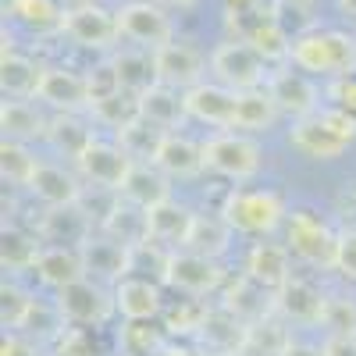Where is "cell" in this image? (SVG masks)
Listing matches in <instances>:
<instances>
[{
  "mask_svg": "<svg viewBox=\"0 0 356 356\" xmlns=\"http://www.w3.org/2000/svg\"><path fill=\"white\" fill-rule=\"evenodd\" d=\"M157 356H207L200 346H175V342H164V349Z\"/></svg>",
  "mask_w": 356,
  "mask_h": 356,
  "instance_id": "obj_53",
  "label": "cell"
},
{
  "mask_svg": "<svg viewBox=\"0 0 356 356\" xmlns=\"http://www.w3.org/2000/svg\"><path fill=\"white\" fill-rule=\"evenodd\" d=\"M40 75H43V65L11 50V40L4 33V57H0V89H4V100H36Z\"/></svg>",
  "mask_w": 356,
  "mask_h": 356,
  "instance_id": "obj_29",
  "label": "cell"
},
{
  "mask_svg": "<svg viewBox=\"0 0 356 356\" xmlns=\"http://www.w3.org/2000/svg\"><path fill=\"white\" fill-rule=\"evenodd\" d=\"M18 332L29 335L33 342H40V346H57V342L68 335V324H65L61 310H57L54 296H50V300L33 296V303H29V310H25V317L18 324Z\"/></svg>",
  "mask_w": 356,
  "mask_h": 356,
  "instance_id": "obj_32",
  "label": "cell"
},
{
  "mask_svg": "<svg viewBox=\"0 0 356 356\" xmlns=\"http://www.w3.org/2000/svg\"><path fill=\"white\" fill-rule=\"evenodd\" d=\"M289 4H300V8H307V4H314V0H289Z\"/></svg>",
  "mask_w": 356,
  "mask_h": 356,
  "instance_id": "obj_58",
  "label": "cell"
},
{
  "mask_svg": "<svg viewBox=\"0 0 356 356\" xmlns=\"http://www.w3.org/2000/svg\"><path fill=\"white\" fill-rule=\"evenodd\" d=\"M161 282L186 300H207V296H218L228 285V275L218 257H203L196 250H171Z\"/></svg>",
  "mask_w": 356,
  "mask_h": 356,
  "instance_id": "obj_6",
  "label": "cell"
},
{
  "mask_svg": "<svg viewBox=\"0 0 356 356\" xmlns=\"http://www.w3.org/2000/svg\"><path fill=\"white\" fill-rule=\"evenodd\" d=\"M111 65L118 72V82H122L125 93L139 97L146 93L154 82H157V72H154V54L150 50H136V47H125L122 54L111 57Z\"/></svg>",
  "mask_w": 356,
  "mask_h": 356,
  "instance_id": "obj_34",
  "label": "cell"
},
{
  "mask_svg": "<svg viewBox=\"0 0 356 356\" xmlns=\"http://www.w3.org/2000/svg\"><path fill=\"white\" fill-rule=\"evenodd\" d=\"M324 307H328V292H321V285L303 275H292L275 292V317L285 328H321Z\"/></svg>",
  "mask_w": 356,
  "mask_h": 356,
  "instance_id": "obj_11",
  "label": "cell"
},
{
  "mask_svg": "<svg viewBox=\"0 0 356 356\" xmlns=\"http://www.w3.org/2000/svg\"><path fill=\"white\" fill-rule=\"evenodd\" d=\"M132 164H136V161L122 150V146H118V139H104V136H97V139L82 150V157H79L72 168L79 171V178H82L86 186L118 193Z\"/></svg>",
  "mask_w": 356,
  "mask_h": 356,
  "instance_id": "obj_12",
  "label": "cell"
},
{
  "mask_svg": "<svg viewBox=\"0 0 356 356\" xmlns=\"http://www.w3.org/2000/svg\"><path fill=\"white\" fill-rule=\"evenodd\" d=\"M86 82H89V100H93V104H100V100H107L114 93H122V82H118V72H114L111 61L89 68L86 72Z\"/></svg>",
  "mask_w": 356,
  "mask_h": 356,
  "instance_id": "obj_46",
  "label": "cell"
},
{
  "mask_svg": "<svg viewBox=\"0 0 356 356\" xmlns=\"http://www.w3.org/2000/svg\"><path fill=\"white\" fill-rule=\"evenodd\" d=\"M285 246L289 253L317 271H335L339 260V232L314 211H289L285 218Z\"/></svg>",
  "mask_w": 356,
  "mask_h": 356,
  "instance_id": "obj_4",
  "label": "cell"
},
{
  "mask_svg": "<svg viewBox=\"0 0 356 356\" xmlns=\"http://www.w3.org/2000/svg\"><path fill=\"white\" fill-rule=\"evenodd\" d=\"M50 356H93V349L86 346V332L82 328H68V335L54 346Z\"/></svg>",
  "mask_w": 356,
  "mask_h": 356,
  "instance_id": "obj_50",
  "label": "cell"
},
{
  "mask_svg": "<svg viewBox=\"0 0 356 356\" xmlns=\"http://www.w3.org/2000/svg\"><path fill=\"white\" fill-rule=\"evenodd\" d=\"M33 275L40 278V285H47L50 292H61L68 285H75L79 278H86L82 267V253L72 246H43L40 260L33 267Z\"/></svg>",
  "mask_w": 356,
  "mask_h": 356,
  "instance_id": "obj_30",
  "label": "cell"
},
{
  "mask_svg": "<svg viewBox=\"0 0 356 356\" xmlns=\"http://www.w3.org/2000/svg\"><path fill=\"white\" fill-rule=\"evenodd\" d=\"M239 40H246L253 50H260V54L267 57V65H271V61H289L292 40L285 36V29H282L278 18H271V15H260V11H257V18L239 33Z\"/></svg>",
  "mask_w": 356,
  "mask_h": 356,
  "instance_id": "obj_35",
  "label": "cell"
},
{
  "mask_svg": "<svg viewBox=\"0 0 356 356\" xmlns=\"http://www.w3.org/2000/svg\"><path fill=\"white\" fill-rule=\"evenodd\" d=\"M257 4H260V0H228L232 15H253V11H257Z\"/></svg>",
  "mask_w": 356,
  "mask_h": 356,
  "instance_id": "obj_54",
  "label": "cell"
},
{
  "mask_svg": "<svg viewBox=\"0 0 356 356\" xmlns=\"http://www.w3.org/2000/svg\"><path fill=\"white\" fill-rule=\"evenodd\" d=\"M196 346L207 356H232L250 346V324H243L232 310H225L221 303H207L203 321L196 328Z\"/></svg>",
  "mask_w": 356,
  "mask_h": 356,
  "instance_id": "obj_17",
  "label": "cell"
},
{
  "mask_svg": "<svg viewBox=\"0 0 356 356\" xmlns=\"http://www.w3.org/2000/svg\"><path fill=\"white\" fill-rule=\"evenodd\" d=\"M225 310H232L243 324L257 328V324L271 321L275 317V292H267L264 285H257L250 275H239L232 278L225 289H221V300H218Z\"/></svg>",
  "mask_w": 356,
  "mask_h": 356,
  "instance_id": "obj_22",
  "label": "cell"
},
{
  "mask_svg": "<svg viewBox=\"0 0 356 356\" xmlns=\"http://www.w3.org/2000/svg\"><path fill=\"white\" fill-rule=\"evenodd\" d=\"M324 97H328V104H332V107H339L342 114L356 118V75H346V79L328 82Z\"/></svg>",
  "mask_w": 356,
  "mask_h": 356,
  "instance_id": "obj_47",
  "label": "cell"
},
{
  "mask_svg": "<svg viewBox=\"0 0 356 356\" xmlns=\"http://www.w3.org/2000/svg\"><path fill=\"white\" fill-rule=\"evenodd\" d=\"M114 139H118V146H122L132 161H154L164 132L157 125H150L146 118H136V122H129L125 129H118Z\"/></svg>",
  "mask_w": 356,
  "mask_h": 356,
  "instance_id": "obj_41",
  "label": "cell"
},
{
  "mask_svg": "<svg viewBox=\"0 0 356 356\" xmlns=\"http://www.w3.org/2000/svg\"><path fill=\"white\" fill-rule=\"evenodd\" d=\"M93 139H97V132L89 129L79 114H50V129H47V139L43 143L54 150V157L75 164Z\"/></svg>",
  "mask_w": 356,
  "mask_h": 356,
  "instance_id": "obj_31",
  "label": "cell"
},
{
  "mask_svg": "<svg viewBox=\"0 0 356 356\" xmlns=\"http://www.w3.org/2000/svg\"><path fill=\"white\" fill-rule=\"evenodd\" d=\"M0 356H50L40 342H33L22 332H4V346H0Z\"/></svg>",
  "mask_w": 356,
  "mask_h": 356,
  "instance_id": "obj_49",
  "label": "cell"
},
{
  "mask_svg": "<svg viewBox=\"0 0 356 356\" xmlns=\"http://www.w3.org/2000/svg\"><path fill=\"white\" fill-rule=\"evenodd\" d=\"M328 356H356V339H324Z\"/></svg>",
  "mask_w": 356,
  "mask_h": 356,
  "instance_id": "obj_52",
  "label": "cell"
},
{
  "mask_svg": "<svg viewBox=\"0 0 356 356\" xmlns=\"http://www.w3.org/2000/svg\"><path fill=\"white\" fill-rule=\"evenodd\" d=\"M0 129H4V139L33 146L47 139L50 114L43 111L40 100H4L0 104Z\"/></svg>",
  "mask_w": 356,
  "mask_h": 356,
  "instance_id": "obj_26",
  "label": "cell"
},
{
  "mask_svg": "<svg viewBox=\"0 0 356 356\" xmlns=\"http://www.w3.org/2000/svg\"><path fill=\"white\" fill-rule=\"evenodd\" d=\"M232 356H264V353H257V349H250V346H246V349H239V353H232Z\"/></svg>",
  "mask_w": 356,
  "mask_h": 356,
  "instance_id": "obj_57",
  "label": "cell"
},
{
  "mask_svg": "<svg viewBox=\"0 0 356 356\" xmlns=\"http://www.w3.org/2000/svg\"><path fill=\"white\" fill-rule=\"evenodd\" d=\"M139 118H146V122L157 125L161 132H178L189 122L186 93L164 86V82H154L146 93H139Z\"/></svg>",
  "mask_w": 356,
  "mask_h": 356,
  "instance_id": "obj_27",
  "label": "cell"
},
{
  "mask_svg": "<svg viewBox=\"0 0 356 356\" xmlns=\"http://www.w3.org/2000/svg\"><path fill=\"white\" fill-rule=\"evenodd\" d=\"M278 104L271 100V93L264 89H250V93H239V122H235V132H267L278 122Z\"/></svg>",
  "mask_w": 356,
  "mask_h": 356,
  "instance_id": "obj_38",
  "label": "cell"
},
{
  "mask_svg": "<svg viewBox=\"0 0 356 356\" xmlns=\"http://www.w3.org/2000/svg\"><path fill=\"white\" fill-rule=\"evenodd\" d=\"M211 75H214V82L235 89V93H250V89H264L267 86L271 68H267V57L260 50H253L239 36H232V40L214 47V54H211Z\"/></svg>",
  "mask_w": 356,
  "mask_h": 356,
  "instance_id": "obj_7",
  "label": "cell"
},
{
  "mask_svg": "<svg viewBox=\"0 0 356 356\" xmlns=\"http://www.w3.org/2000/svg\"><path fill=\"white\" fill-rule=\"evenodd\" d=\"M40 207H65V203H79L86 193V182L79 178V171L65 161H40L33 182L25 189Z\"/></svg>",
  "mask_w": 356,
  "mask_h": 356,
  "instance_id": "obj_20",
  "label": "cell"
},
{
  "mask_svg": "<svg viewBox=\"0 0 356 356\" xmlns=\"http://www.w3.org/2000/svg\"><path fill=\"white\" fill-rule=\"evenodd\" d=\"M40 250H43V239L36 232L4 225V235H0V264H4L8 275L33 271L36 260H40Z\"/></svg>",
  "mask_w": 356,
  "mask_h": 356,
  "instance_id": "obj_33",
  "label": "cell"
},
{
  "mask_svg": "<svg viewBox=\"0 0 356 356\" xmlns=\"http://www.w3.org/2000/svg\"><path fill=\"white\" fill-rule=\"evenodd\" d=\"M335 271L349 282H356V228L339 232V260H335Z\"/></svg>",
  "mask_w": 356,
  "mask_h": 356,
  "instance_id": "obj_48",
  "label": "cell"
},
{
  "mask_svg": "<svg viewBox=\"0 0 356 356\" xmlns=\"http://www.w3.org/2000/svg\"><path fill=\"white\" fill-rule=\"evenodd\" d=\"M118 18V33L122 40L136 50H161L164 43L175 40V22L171 15L157 4V0H129L114 11Z\"/></svg>",
  "mask_w": 356,
  "mask_h": 356,
  "instance_id": "obj_9",
  "label": "cell"
},
{
  "mask_svg": "<svg viewBox=\"0 0 356 356\" xmlns=\"http://www.w3.org/2000/svg\"><path fill=\"white\" fill-rule=\"evenodd\" d=\"M164 349V339L150 332V324H129L122 328V353L125 356H157Z\"/></svg>",
  "mask_w": 356,
  "mask_h": 356,
  "instance_id": "obj_45",
  "label": "cell"
},
{
  "mask_svg": "<svg viewBox=\"0 0 356 356\" xmlns=\"http://www.w3.org/2000/svg\"><path fill=\"white\" fill-rule=\"evenodd\" d=\"M321 328L328 339H356V303L346 296H328Z\"/></svg>",
  "mask_w": 356,
  "mask_h": 356,
  "instance_id": "obj_43",
  "label": "cell"
},
{
  "mask_svg": "<svg viewBox=\"0 0 356 356\" xmlns=\"http://www.w3.org/2000/svg\"><path fill=\"white\" fill-rule=\"evenodd\" d=\"M40 161L43 157H36L29 143H15V139L0 143V175H4V186L29 189V182H33V175L40 168Z\"/></svg>",
  "mask_w": 356,
  "mask_h": 356,
  "instance_id": "obj_37",
  "label": "cell"
},
{
  "mask_svg": "<svg viewBox=\"0 0 356 356\" xmlns=\"http://www.w3.org/2000/svg\"><path fill=\"white\" fill-rule=\"evenodd\" d=\"M118 196L132 207H139V211H154L157 203L171 200V178L154 161H136L125 175L122 189H118Z\"/></svg>",
  "mask_w": 356,
  "mask_h": 356,
  "instance_id": "obj_24",
  "label": "cell"
},
{
  "mask_svg": "<svg viewBox=\"0 0 356 356\" xmlns=\"http://www.w3.org/2000/svg\"><path fill=\"white\" fill-rule=\"evenodd\" d=\"M61 36H65L72 47H82V50H114L118 43H122L114 11L100 8L97 0H89V4H79V8H68V11H65Z\"/></svg>",
  "mask_w": 356,
  "mask_h": 356,
  "instance_id": "obj_10",
  "label": "cell"
},
{
  "mask_svg": "<svg viewBox=\"0 0 356 356\" xmlns=\"http://www.w3.org/2000/svg\"><path fill=\"white\" fill-rule=\"evenodd\" d=\"M65 11L68 8L61 0H11L8 4V15L33 33H61Z\"/></svg>",
  "mask_w": 356,
  "mask_h": 356,
  "instance_id": "obj_36",
  "label": "cell"
},
{
  "mask_svg": "<svg viewBox=\"0 0 356 356\" xmlns=\"http://www.w3.org/2000/svg\"><path fill=\"white\" fill-rule=\"evenodd\" d=\"M267 93H271V100L278 104V111H282L285 118H292V122H296V118L314 114L317 107H324V104H321V86H317V79H310L307 72L292 68V65L271 68Z\"/></svg>",
  "mask_w": 356,
  "mask_h": 356,
  "instance_id": "obj_16",
  "label": "cell"
},
{
  "mask_svg": "<svg viewBox=\"0 0 356 356\" xmlns=\"http://www.w3.org/2000/svg\"><path fill=\"white\" fill-rule=\"evenodd\" d=\"M89 114H93L97 125L118 132V129H125L129 122H136V118H139V97H132V93H125V89H122V93H114V97L93 104V107H89Z\"/></svg>",
  "mask_w": 356,
  "mask_h": 356,
  "instance_id": "obj_42",
  "label": "cell"
},
{
  "mask_svg": "<svg viewBox=\"0 0 356 356\" xmlns=\"http://www.w3.org/2000/svg\"><path fill=\"white\" fill-rule=\"evenodd\" d=\"M36 100L54 114H86L93 107L86 75L75 68H65V65H43Z\"/></svg>",
  "mask_w": 356,
  "mask_h": 356,
  "instance_id": "obj_14",
  "label": "cell"
},
{
  "mask_svg": "<svg viewBox=\"0 0 356 356\" xmlns=\"http://www.w3.org/2000/svg\"><path fill=\"white\" fill-rule=\"evenodd\" d=\"M79 253H82L86 278H93V282H111V285H118L125 275H132V246L111 239V235L100 232V228L79 246Z\"/></svg>",
  "mask_w": 356,
  "mask_h": 356,
  "instance_id": "obj_18",
  "label": "cell"
},
{
  "mask_svg": "<svg viewBox=\"0 0 356 356\" xmlns=\"http://www.w3.org/2000/svg\"><path fill=\"white\" fill-rule=\"evenodd\" d=\"M114 307H118V317L129 324H154L164 314L161 285L150 282L146 275H125L114 285Z\"/></svg>",
  "mask_w": 356,
  "mask_h": 356,
  "instance_id": "obj_21",
  "label": "cell"
},
{
  "mask_svg": "<svg viewBox=\"0 0 356 356\" xmlns=\"http://www.w3.org/2000/svg\"><path fill=\"white\" fill-rule=\"evenodd\" d=\"M339 8H342L346 15H353V18H356V0H339Z\"/></svg>",
  "mask_w": 356,
  "mask_h": 356,
  "instance_id": "obj_56",
  "label": "cell"
},
{
  "mask_svg": "<svg viewBox=\"0 0 356 356\" xmlns=\"http://www.w3.org/2000/svg\"><path fill=\"white\" fill-rule=\"evenodd\" d=\"M232 235H235V232L228 228V221H225L221 214H211V218L196 214L186 250H196V253H203V257H221V253L228 250V243H232Z\"/></svg>",
  "mask_w": 356,
  "mask_h": 356,
  "instance_id": "obj_40",
  "label": "cell"
},
{
  "mask_svg": "<svg viewBox=\"0 0 356 356\" xmlns=\"http://www.w3.org/2000/svg\"><path fill=\"white\" fill-rule=\"evenodd\" d=\"M196 214L189 207H182L178 200L157 203L154 211H146V243H154L161 250H186L189 243V232H193Z\"/></svg>",
  "mask_w": 356,
  "mask_h": 356,
  "instance_id": "obj_23",
  "label": "cell"
},
{
  "mask_svg": "<svg viewBox=\"0 0 356 356\" xmlns=\"http://www.w3.org/2000/svg\"><path fill=\"white\" fill-rule=\"evenodd\" d=\"M54 303H57V310H61L68 328H82V332L100 328V324H107L118 314L114 289L107 292L104 282H93V278H79L75 285L54 292Z\"/></svg>",
  "mask_w": 356,
  "mask_h": 356,
  "instance_id": "obj_8",
  "label": "cell"
},
{
  "mask_svg": "<svg viewBox=\"0 0 356 356\" xmlns=\"http://www.w3.org/2000/svg\"><path fill=\"white\" fill-rule=\"evenodd\" d=\"M161 8H178V11H189V8H196L200 0H157Z\"/></svg>",
  "mask_w": 356,
  "mask_h": 356,
  "instance_id": "obj_55",
  "label": "cell"
},
{
  "mask_svg": "<svg viewBox=\"0 0 356 356\" xmlns=\"http://www.w3.org/2000/svg\"><path fill=\"white\" fill-rule=\"evenodd\" d=\"M292 253L285 243H271V239H260L250 246L246 253V271L257 285H264L267 292H278L289 278H292Z\"/></svg>",
  "mask_w": 356,
  "mask_h": 356,
  "instance_id": "obj_25",
  "label": "cell"
},
{
  "mask_svg": "<svg viewBox=\"0 0 356 356\" xmlns=\"http://www.w3.org/2000/svg\"><path fill=\"white\" fill-rule=\"evenodd\" d=\"M186 111L189 122H200L214 132H235L239 122V93L214 79H207L193 89H186Z\"/></svg>",
  "mask_w": 356,
  "mask_h": 356,
  "instance_id": "obj_13",
  "label": "cell"
},
{
  "mask_svg": "<svg viewBox=\"0 0 356 356\" xmlns=\"http://www.w3.org/2000/svg\"><path fill=\"white\" fill-rule=\"evenodd\" d=\"M33 232L43 239V246H72V250H79L89 235L97 232V225L79 203H65V207H43Z\"/></svg>",
  "mask_w": 356,
  "mask_h": 356,
  "instance_id": "obj_19",
  "label": "cell"
},
{
  "mask_svg": "<svg viewBox=\"0 0 356 356\" xmlns=\"http://www.w3.org/2000/svg\"><path fill=\"white\" fill-rule=\"evenodd\" d=\"M278 356H328V349H324V342L317 346V342L292 339V335H289V342L282 346V353H278Z\"/></svg>",
  "mask_w": 356,
  "mask_h": 356,
  "instance_id": "obj_51",
  "label": "cell"
},
{
  "mask_svg": "<svg viewBox=\"0 0 356 356\" xmlns=\"http://www.w3.org/2000/svg\"><path fill=\"white\" fill-rule=\"evenodd\" d=\"M29 303H33V292H25L15 278H4V285H0V321H4V332H18Z\"/></svg>",
  "mask_w": 356,
  "mask_h": 356,
  "instance_id": "obj_44",
  "label": "cell"
},
{
  "mask_svg": "<svg viewBox=\"0 0 356 356\" xmlns=\"http://www.w3.org/2000/svg\"><path fill=\"white\" fill-rule=\"evenodd\" d=\"M100 232H107L111 239L136 250V246L146 243V211H139V207H132V203H125L122 196H118V207L111 211V218L100 225Z\"/></svg>",
  "mask_w": 356,
  "mask_h": 356,
  "instance_id": "obj_39",
  "label": "cell"
},
{
  "mask_svg": "<svg viewBox=\"0 0 356 356\" xmlns=\"http://www.w3.org/2000/svg\"><path fill=\"white\" fill-rule=\"evenodd\" d=\"M264 150L250 132H214L203 139V168L228 178V182H250L260 175Z\"/></svg>",
  "mask_w": 356,
  "mask_h": 356,
  "instance_id": "obj_5",
  "label": "cell"
},
{
  "mask_svg": "<svg viewBox=\"0 0 356 356\" xmlns=\"http://www.w3.org/2000/svg\"><path fill=\"white\" fill-rule=\"evenodd\" d=\"M207 68H211V57H203L193 43L171 40L161 50H154V72L157 82L171 86V89H193L200 82H207Z\"/></svg>",
  "mask_w": 356,
  "mask_h": 356,
  "instance_id": "obj_15",
  "label": "cell"
},
{
  "mask_svg": "<svg viewBox=\"0 0 356 356\" xmlns=\"http://www.w3.org/2000/svg\"><path fill=\"white\" fill-rule=\"evenodd\" d=\"M289 65L307 72L310 79H346L356 75V40L342 29H307L292 36Z\"/></svg>",
  "mask_w": 356,
  "mask_h": 356,
  "instance_id": "obj_1",
  "label": "cell"
},
{
  "mask_svg": "<svg viewBox=\"0 0 356 356\" xmlns=\"http://www.w3.org/2000/svg\"><path fill=\"white\" fill-rule=\"evenodd\" d=\"M154 164L171 178V182L175 178H196V175L207 171L203 168V143L189 139L186 132H164Z\"/></svg>",
  "mask_w": 356,
  "mask_h": 356,
  "instance_id": "obj_28",
  "label": "cell"
},
{
  "mask_svg": "<svg viewBox=\"0 0 356 356\" xmlns=\"http://www.w3.org/2000/svg\"><path fill=\"white\" fill-rule=\"evenodd\" d=\"M235 235H257L267 239L271 232H278L289 218V203L275 189H243L235 186L225 193L221 211H218Z\"/></svg>",
  "mask_w": 356,
  "mask_h": 356,
  "instance_id": "obj_3",
  "label": "cell"
},
{
  "mask_svg": "<svg viewBox=\"0 0 356 356\" xmlns=\"http://www.w3.org/2000/svg\"><path fill=\"white\" fill-rule=\"evenodd\" d=\"M356 143V118L324 104L307 118H296L289 129V146L307 161H339Z\"/></svg>",
  "mask_w": 356,
  "mask_h": 356,
  "instance_id": "obj_2",
  "label": "cell"
}]
</instances>
